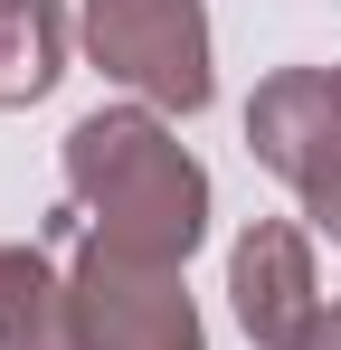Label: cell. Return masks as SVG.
<instances>
[{
	"label": "cell",
	"mask_w": 341,
	"mask_h": 350,
	"mask_svg": "<svg viewBox=\"0 0 341 350\" xmlns=\"http://www.w3.org/2000/svg\"><path fill=\"white\" fill-rule=\"evenodd\" d=\"M332 85H341V66H332Z\"/></svg>",
	"instance_id": "30bf717a"
},
{
	"label": "cell",
	"mask_w": 341,
	"mask_h": 350,
	"mask_svg": "<svg viewBox=\"0 0 341 350\" xmlns=\"http://www.w3.org/2000/svg\"><path fill=\"white\" fill-rule=\"evenodd\" d=\"M66 38H76L66 0H0V114H29L57 95Z\"/></svg>",
	"instance_id": "8992f818"
},
{
	"label": "cell",
	"mask_w": 341,
	"mask_h": 350,
	"mask_svg": "<svg viewBox=\"0 0 341 350\" xmlns=\"http://www.w3.org/2000/svg\"><path fill=\"white\" fill-rule=\"evenodd\" d=\"M0 350H76L66 265H48V246H0Z\"/></svg>",
	"instance_id": "52a82bcc"
},
{
	"label": "cell",
	"mask_w": 341,
	"mask_h": 350,
	"mask_svg": "<svg viewBox=\"0 0 341 350\" xmlns=\"http://www.w3.org/2000/svg\"><path fill=\"white\" fill-rule=\"evenodd\" d=\"M86 57L152 114H209L218 57H209V0H86Z\"/></svg>",
	"instance_id": "7a4b0ae2"
},
{
	"label": "cell",
	"mask_w": 341,
	"mask_h": 350,
	"mask_svg": "<svg viewBox=\"0 0 341 350\" xmlns=\"http://www.w3.org/2000/svg\"><path fill=\"white\" fill-rule=\"evenodd\" d=\"M247 152L303 199L313 180L341 161V85L332 66H275L256 95H247Z\"/></svg>",
	"instance_id": "5b68a950"
},
{
	"label": "cell",
	"mask_w": 341,
	"mask_h": 350,
	"mask_svg": "<svg viewBox=\"0 0 341 350\" xmlns=\"http://www.w3.org/2000/svg\"><path fill=\"white\" fill-rule=\"evenodd\" d=\"M66 199L86 208V237L142 265H190L209 237V171L152 105H95L57 152Z\"/></svg>",
	"instance_id": "6da1fadb"
},
{
	"label": "cell",
	"mask_w": 341,
	"mask_h": 350,
	"mask_svg": "<svg viewBox=\"0 0 341 350\" xmlns=\"http://www.w3.org/2000/svg\"><path fill=\"white\" fill-rule=\"evenodd\" d=\"M227 303L256 350H294L323 322V275H313V228L303 218H256L227 246Z\"/></svg>",
	"instance_id": "277c9868"
},
{
	"label": "cell",
	"mask_w": 341,
	"mask_h": 350,
	"mask_svg": "<svg viewBox=\"0 0 341 350\" xmlns=\"http://www.w3.org/2000/svg\"><path fill=\"white\" fill-rule=\"evenodd\" d=\"M303 228H313V237H332V246H341V161H332L323 180H313V189H303Z\"/></svg>",
	"instance_id": "ba28073f"
},
{
	"label": "cell",
	"mask_w": 341,
	"mask_h": 350,
	"mask_svg": "<svg viewBox=\"0 0 341 350\" xmlns=\"http://www.w3.org/2000/svg\"><path fill=\"white\" fill-rule=\"evenodd\" d=\"M294 350H341V303H323V322H313V332H303Z\"/></svg>",
	"instance_id": "9c48e42d"
},
{
	"label": "cell",
	"mask_w": 341,
	"mask_h": 350,
	"mask_svg": "<svg viewBox=\"0 0 341 350\" xmlns=\"http://www.w3.org/2000/svg\"><path fill=\"white\" fill-rule=\"evenodd\" d=\"M66 303H76V350H209L190 275L180 265H142V256H114L105 237H76Z\"/></svg>",
	"instance_id": "3957f363"
}]
</instances>
